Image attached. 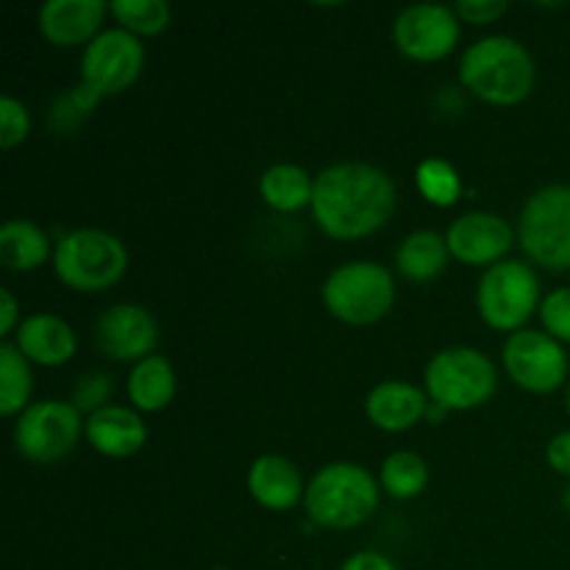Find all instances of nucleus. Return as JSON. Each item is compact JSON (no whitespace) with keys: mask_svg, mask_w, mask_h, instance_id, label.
I'll use <instances>...</instances> for the list:
<instances>
[{"mask_svg":"<svg viewBox=\"0 0 570 570\" xmlns=\"http://www.w3.org/2000/svg\"><path fill=\"white\" fill-rule=\"evenodd\" d=\"M399 193L393 178L376 165L340 161L315 178L312 215L334 239H362L393 217Z\"/></svg>","mask_w":570,"mask_h":570,"instance_id":"obj_1","label":"nucleus"},{"mask_svg":"<svg viewBox=\"0 0 570 570\" xmlns=\"http://www.w3.org/2000/svg\"><path fill=\"white\" fill-rule=\"evenodd\" d=\"M460 81L468 92L488 104L515 106L532 95L538 67L518 39L484 37L462 56Z\"/></svg>","mask_w":570,"mask_h":570,"instance_id":"obj_2","label":"nucleus"},{"mask_svg":"<svg viewBox=\"0 0 570 570\" xmlns=\"http://www.w3.org/2000/svg\"><path fill=\"white\" fill-rule=\"evenodd\" d=\"M306 515L326 529H354L379 507V482L356 462H332L306 484Z\"/></svg>","mask_w":570,"mask_h":570,"instance_id":"obj_3","label":"nucleus"},{"mask_svg":"<svg viewBox=\"0 0 570 570\" xmlns=\"http://www.w3.org/2000/svg\"><path fill=\"white\" fill-rule=\"evenodd\" d=\"M56 276L78 293H104L122 278L128 250L104 228H76L53 248Z\"/></svg>","mask_w":570,"mask_h":570,"instance_id":"obj_4","label":"nucleus"},{"mask_svg":"<svg viewBox=\"0 0 570 570\" xmlns=\"http://www.w3.org/2000/svg\"><path fill=\"white\" fill-rule=\"evenodd\" d=\"M495 384L499 376L490 356L468 345L438 351L426 365L429 401L449 412H465L488 404L495 393Z\"/></svg>","mask_w":570,"mask_h":570,"instance_id":"obj_5","label":"nucleus"},{"mask_svg":"<svg viewBox=\"0 0 570 570\" xmlns=\"http://www.w3.org/2000/svg\"><path fill=\"white\" fill-rule=\"evenodd\" d=\"M323 304L351 326L379 323L395 304L393 273L379 262H345L323 284Z\"/></svg>","mask_w":570,"mask_h":570,"instance_id":"obj_6","label":"nucleus"},{"mask_svg":"<svg viewBox=\"0 0 570 570\" xmlns=\"http://www.w3.org/2000/svg\"><path fill=\"white\" fill-rule=\"evenodd\" d=\"M518 239L534 265L570 271V187L549 184L523 204Z\"/></svg>","mask_w":570,"mask_h":570,"instance_id":"obj_7","label":"nucleus"},{"mask_svg":"<svg viewBox=\"0 0 570 570\" xmlns=\"http://www.w3.org/2000/svg\"><path fill=\"white\" fill-rule=\"evenodd\" d=\"M540 301V282L532 267L521 259H501L488 267L476 289L479 315L499 332H521L534 315Z\"/></svg>","mask_w":570,"mask_h":570,"instance_id":"obj_8","label":"nucleus"},{"mask_svg":"<svg viewBox=\"0 0 570 570\" xmlns=\"http://www.w3.org/2000/svg\"><path fill=\"white\" fill-rule=\"evenodd\" d=\"M81 415L67 401H37L28 406L14 426V445L31 462H59L81 438Z\"/></svg>","mask_w":570,"mask_h":570,"instance_id":"obj_9","label":"nucleus"},{"mask_svg":"<svg viewBox=\"0 0 570 570\" xmlns=\"http://www.w3.org/2000/svg\"><path fill=\"white\" fill-rule=\"evenodd\" d=\"M507 373L529 393H554L568 379V354L560 340L534 328L510 334L501 351Z\"/></svg>","mask_w":570,"mask_h":570,"instance_id":"obj_10","label":"nucleus"},{"mask_svg":"<svg viewBox=\"0 0 570 570\" xmlns=\"http://www.w3.org/2000/svg\"><path fill=\"white\" fill-rule=\"evenodd\" d=\"M142 67L145 48L139 37L126 28H109L83 48L81 83L92 87L98 95H117L137 81Z\"/></svg>","mask_w":570,"mask_h":570,"instance_id":"obj_11","label":"nucleus"},{"mask_svg":"<svg viewBox=\"0 0 570 570\" xmlns=\"http://www.w3.org/2000/svg\"><path fill=\"white\" fill-rule=\"evenodd\" d=\"M393 42L406 59L440 61L460 42V17L440 3L406 6L393 22Z\"/></svg>","mask_w":570,"mask_h":570,"instance_id":"obj_12","label":"nucleus"},{"mask_svg":"<svg viewBox=\"0 0 570 570\" xmlns=\"http://www.w3.org/2000/svg\"><path fill=\"white\" fill-rule=\"evenodd\" d=\"M95 343L117 362H142L159 343V326L145 306L115 304L95 323Z\"/></svg>","mask_w":570,"mask_h":570,"instance_id":"obj_13","label":"nucleus"},{"mask_svg":"<svg viewBox=\"0 0 570 570\" xmlns=\"http://www.w3.org/2000/svg\"><path fill=\"white\" fill-rule=\"evenodd\" d=\"M512 226L493 212H468L449 226L445 243L454 259L465 265H499L512 248Z\"/></svg>","mask_w":570,"mask_h":570,"instance_id":"obj_14","label":"nucleus"},{"mask_svg":"<svg viewBox=\"0 0 570 570\" xmlns=\"http://www.w3.org/2000/svg\"><path fill=\"white\" fill-rule=\"evenodd\" d=\"M109 6L104 0H48L39 9V31L59 48L92 42Z\"/></svg>","mask_w":570,"mask_h":570,"instance_id":"obj_15","label":"nucleus"},{"mask_svg":"<svg viewBox=\"0 0 570 570\" xmlns=\"http://www.w3.org/2000/svg\"><path fill=\"white\" fill-rule=\"evenodd\" d=\"M89 445L98 454L111 456V460H126V456L137 454L148 440V429L145 421L131 410V406L109 404L104 410L92 412L83 423Z\"/></svg>","mask_w":570,"mask_h":570,"instance_id":"obj_16","label":"nucleus"},{"mask_svg":"<svg viewBox=\"0 0 570 570\" xmlns=\"http://www.w3.org/2000/svg\"><path fill=\"white\" fill-rule=\"evenodd\" d=\"M17 348L22 351L28 362H37L45 367H59L76 356L78 337L67 321L50 312L28 315L17 328Z\"/></svg>","mask_w":570,"mask_h":570,"instance_id":"obj_17","label":"nucleus"},{"mask_svg":"<svg viewBox=\"0 0 570 570\" xmlns=\"http://www.w3.org/2000/svg\"><path fill=\"white\" fill-rule=\"evenodd\" d=\"M429 399L423 395L421 387L410 382H399V379H387V382L376 384L367 393L365 412L371 423L382 432H410L421 417H426Z\"/></svg>","mask_w":570,"mask_h":570,"instance_id":"obj_18","label":"nucleus"},{"mask_svg":"<svg viewBox=\"0 0 570 570\" xmlns=\"http://www.w3.org/2000/svg\"><path fill=\"white\" fill-rule=\"evenodd\" d=\"M248 490L254 501L265 510L287 512L306 495L301 473L287 456L262 454L248 468Z\"/></svg>","mask_w":570,"mask_h":570,"instance_id":"obj_19","label":"nucleus"},{"mask_svg":"<svg viewBox=\"0 0 570 570\" xmlns=\"http://www.w3.org/2000/svg\"><path fill=\"white\" fill-rule=\"evenodd\" d=\"M176 371L170 360L159 354H150L148 360L137 362L128 373V399L134 401L139 412H161L176 399Z\"/></svg>","mask_w":570,"mask_h":570,"instance_id":"obj_20","label":"nucleus"},{"mask_svg":"<svg viewBox=\"0 0 570 570\" xmlns=\"http://www.w3.org/2000/svg\"><path fill=\"white\" fill-rule=\"evenodd\" d=\"M50 256L45 228L31 220H6L0 228V262L14 273H31Z\"/></svg>","mask_w":570,"mask_h":570,"instance_id":"obj_21","label":"nucleus"},{"mask_svg":"<svg viewBox=\"0 0 570 570\" xmlns=\"http://www.w3.org/2000/svg\"><path fill=\"white\" fill-rule=\"evenodd\" d=\"M259 195L271 209L276 212H298L304 206H312L315 195V181L309 173L298 165H273L262 173Z\"/></svg>","mask_w":570,"mask_h":570,"instance_id":"obj_22","label":"nucleus"},{"mask_svg":"<svg viewBox=\"0 0 570 570\" xmlns=\"http://www.w3.org/2000/svg\"><path fill=\"white\" fill-rule=\"evenodd\" d=\"M449 256V243L438 232H412L395 254V267L412 282H429L445 271Z\"/></svg>","mask_w":570,"mask_h":570,"instance_id":"obj_23","label":"nucleus"},{"mask_svg":"<svg viewBox=\"0 0 570 570\" xmlns=\"http://www.w3.org/2000/svg\"><path fill=\"white\" fill-rule=\"evenodd\" d=\"M33 376L28 360L14 343H0V415L14 417L28 410Z\"/></svg>","mask_w":570,"mask_h":570,"instance_id":"obj_24","label":"nucleus"},{"mask_svg":"<svg viewBox=\"0 0 570 570\" xmlns=\"http://www.w3.org/2000/svg\"><path fill=\"white\" fill-rule=\"evenodd\" d=\"M379 479H382V488L387 490L393 499L410 501L417 499V495L426 490L429 465L421 454H415V451H395V454H390L387 460H384Z\"/></svg>","mask_w":570,"mask_h":570,"instance_id":"obj_25","label":"nucleus"},{"mask_svg":"<svg viewBox=\"0 0 570 570\" xmlns=\"http://www.w3.org/2000/svg\"><path fill=\"white\" fill-rule=\"evenodd\" d=\"M109 9L120 28L134 37H156L170 22V3L165 0H115Z\"/></svg>","mask_w":570,"mask_h":570,"instance_id":"obj_26","label":"nucleus"},{"mask_svg":"<svg viewBox=\"0 0 570 570\" xmlns=\"http://www.w3.org/2000/svg\"><path fill=\"white\" fill-rule=\"evenodd\" d=\"M415 181L423 198L432 200L434 206H454L462 195V181L456 170L438 156L417 165Z\"/></svg>","mask_w":570,"mask_h":570,"instance_id":"obj_27","label":"nucleus"},{"mask_svg":"<svg viewBox=\"0 0 570 570\" xmlns=\"http://www.w3.org/2000/svg\"><path fill=\"white\" fill-rule=\"evenodd\" d=\"M28 131H31V115L26 106L11 95H3L0 98V148H17L26 142Z\"/></svg>","mask_w":570,"mask_h":570,"instance_id":"obj_28","label":"nucleus"},{"mask_svg":"<svg viewBox=\"0 0 570 570\" xmlns=\"http://www.w3.org/2000/svg\"><path fill=\"white\" fill-rule=\"evenodd\" d=\"M540 321H543L546 334L560 343H570V287H560L546 295L540 304Z\"/></svg>","mask_w":570,"mask_h":570,"instance_id":"obj_29","label":"nucleus"},{"mask_svg":"<svg viewBox=\"0 0 570 570\" xmlns=\"http://www.w3.org/2000/svg\"><path fill=\"white\" fill-rule=\"evenodd\" d=\"M111 393V382L106 373H92V376H81L76 384V393H72V406H76L78 412H98L104 410L106 399H109Z\"/></svg>","mask_w":570,"mask_h":570,"instance_id":"obj_30","label":"nucleus"},{"mask_svg":"<svg viewBox=\"0 0 570 570\" xmlns=\"http://www.w3.org/2000/svg\"><path fill=\"white\" fill-rule=\"evenodd\" d=\"M454 11L460 20L473 22V26H488V22H495L507 14V3L504 0H460Z\"/></svg>","mask_w":570,"mask_h":570,"instance_id":"obj_31","label":"nucleus"},{"mask_svg":"<svg viewBox=\"0 0 570 570\" xmlns=\"http://www.w3.org/2000/svg\"><path fill=\"white\" fill-rule=\"evenodd\" d=\"M546 460H549V465L560 476L570 479V429L568 432H560L557 438H551L549 449H546Z\"/></svg>","mask_w":570,"mask_h":570,"instance_id":"obj_32","label":"nucleus"},{"mask_svg":"<svg viewBox=\"0 0 570 570\" xmlns=\"http://www.w3.org/2000/svg\"><path fill=\"white\" fill-rule=\"evenodd\" d=\"M340 570H399L390 557L379 554V551H360V554L348 557Z\"/></svg>","mask_w":570,"mask_h":570,"instance_id":"obj_33","label":"nucleus"},{"mask_svg":"<svg viewBox=\"0 0 570 570\" xmlns=\"http://www.w3.org/2000/svg\"><path fill=\"white\" fill-rule=\"evenodd\" d=\"M20 309H17V301L9 289H0V332L11 334L14 328H20Z\"/></svg>","mask_w":570,"mask_h":570,"instance_id":"obj_34","label":"nucleus"},{"mask_svg":"<svg viewBox=\"0 0 570 570\" xmlns=\"http://www.w3.org/2000/svg\"><path fill=\"white\" fill-rule=\"evenodd\" d=\"M562 501H566V510L570 512V488L566 490V499H562Z\"/></svg>","mask_w":570,"mask_h":570,"instance_id":"obj_35","label":"nucleus"},{"mask_svg":"<svg viewBox=\"0 0 570 570\" xmlns=\"http://www.w3.org/2000/svg\"><path fill=\"white\" fill-rule=\"evenodd\" d=\"M568 415H570V384H568Z\"/></svg>","mask_w":570,"mask_h":570,"instance_id":"obj_36","label":"nucleus"},{"mask_svg":"<svg viewBox=\"0 0 570 570\" xmlns=\"http://www.w3.org/2000/svg\"><path fill=\"white\" fill-rule=\"evenodd\" d=\"M212 570H228V568H223V566H217V568H212Z\"/></svg>","mask_w":570,"mask_h":570,"instance_id":"obj_37","label":"nucleus"}]
</instances>
